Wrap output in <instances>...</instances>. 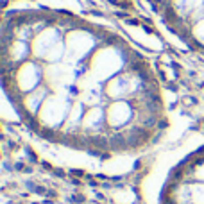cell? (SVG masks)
Returning <instances> with one entry per match:
<instances>
[{
  "label": "cell",
  "instance_id": "1",
  "mask_svg": "<svg viewBox=\"0 0 204 204\" xmlns=\"http://www.w3.org/2000/svg\"><path fill=\"white\" fill-rule=\"evenodd\" d=\"M159 204H204V149L172 168L159 193Z\"/></svg>",
  "mask_w": 204,
  "mask_h": 204
}]
</instances>
